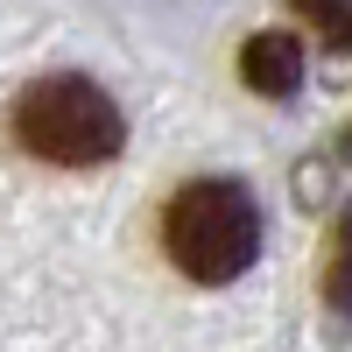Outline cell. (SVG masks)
Listing matches in <instances>:
<instances>
[{"label": "cell", "instance_id": "277c9868", "mask_svg": "<svg viewBox=\"0 0 352 352\" xmlns=\"http://www.w3.org/2000/svg\"><path fill=\"white\" fill-rule=\"evenodd\" d=\"M289 14L303 28H317V43L352 56V0H289Z\"/></svg>", "mask_w": 352, "mask_h": 352}, {"label": "cell", "instance_id": "3957f363", "mask_svg": "<svg viewBox=\"0 0 352 352\" xmlns=\"http://www.w3.org/2000/svg\"><path fill=\"white\" fill-rule=\"evenodd\" d=\"M240 78L261 99H296V85H303V36L296 28H261V36H247Z\"/></svg>", "mask_w": 352, "mask_h": 352}, {"label": "cell", "instance_id": "5b68a950", "mask_svg": "<svg viewBox=\"0 0 352 352\" xmlns=\"http://www.w3.org/2000/svg\"><path fill=\"white\" fill-rule=\"evenodd\" d=\"M324 303L338 310V317H352V212L338 219V232H331V261H324Z\"/></svg>", "mask_w": 352, "mask_h": 352}, {"label": "cell", "instance_id": "8992f818", "mask_svg": "<svg viewBox=\"0 0 352 352\" xmlns=\"http://www.w3.org/2000/svg\"><path fill=\"white\" fill-rule=\"evenodd\" d=\"M345 155H352V134H345Z\"/></svg>", "mask_w": 352, "mask_h": 352}, {"label": "cell", "instance_id": "7a4b0ae2", "mask_svg": "<svg viewBox=\"0 0 352 352\" xmlns=\"http://www.w3.org/2000/svg\"><path fill=\"white\" fill-rule=\"evenodd\" d=\"M14 141L56 169H99L127 148V113L92 78H36L8 113Z\"/></svg>", "mask_w": 352, "mask_h": 352}, {"label": "cell", "instance_id": "6da1fadb", "mask_svg": "<svg viewBox=\"0 0 352 352\" xmlns=\"http://www.w3.org/2000/svg\"><path fill=\"white\" fill-rule=\"evenodd\" d=\"M162 247L190 282L219 289L240 282L261 254V204L240 176H204V184H184L162 212Z\"/></svg>", "mask_w": 352, "mask_h": 352}]
</instances>
